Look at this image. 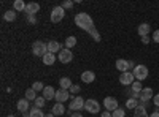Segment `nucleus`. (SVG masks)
Returning a JSON list of instances; mask_svg holds the SVG:
<instances>
[{
  "mask_svg": "<svg viewBox=\"0 0 159 117\" xmlns=\"http://www.w3.org/2000/svg\"><path fill=\"white\" fill-rule=\"evenodd\" d=\"M75 24L78 25L80 29L86 30L88 33H89L91 30H94V29H96L94 21H92V18L88 15V13H78V15L75 16Z\"/></svg>",
  "mask_w": 159,
  "mask_h": 117,
  "instance_id": "nucleus-1",
  "label": "nucleus"
},
{
  "mask_svg": "<svg viewBox=\"0 0 159 117\" xmlns=\"http://www.w3.org/2000/svg\"><path fill=\"white\" fill-rule=\"evenodd\" d=\"M32 52H34V56L35 57H45V54H48V44L46 43H43V41H35L34 43V46H32Z\"/></svg>",
  "mask_w": 159,
  "mask_h": 117,
  "instance_id": "nucleus-2",
  "label": "nucleus"
},
{
  "mask_svg": "<svg viewBox=\"0 0 159 117\" xmlns=\"http://www.w3.org/2000/svg\"><path fill=\"white\" fill-rule=\"evenodd\" d=\"M132 73H134V77L137 81H143V79H147L148 77V67L147 65H137V67L132 70Z\"/></svg>",
  "mask_w": 159,
  "mask_h": 117,
  "instance_id": "nucleus-3",
  "label": "nucleus"
},
{
  "mask_svg": "<svg viewBox=\"0 0 159 117\" xmlns=\"http://www.w3.org/2000/svg\"><path fill=\"white\" fill-rule=\"evenodd\" d=\"M64 16H65V10L62 6H54L52 11H51V22L57 24V22H61L64 19Z\"/></svg>",
  "mask_w": 159,
  "mask_h": 117,
  "instance_id": "nucleus-4",
  "label": "nucleus"
},
{
  "mask_svg": "<svg viewBox=\"0 0 159 117\" xmlns=\"http://www.w3.org/2000/svg\"><path fill=\"white\" fill-rule=\"evenodd\" d=\"M84 109H86L88 112H91V114H100V105H99V101L92 100V98L86 100V103H84Z\"/></svg>",
  "mask_w": 159,
  "mask_h": 117,
  "instance_id": "nucleus-5",
  "label": "nucleus"
},
{
  "mask_svg": "<svg viewBox=\"0 0 159 117\" xmlns=\"http://www.w3.org/2000/svg\"><path fill=\"white\" fill-rule=\"evenodd\" d=\"M119 82H121L123 86H132V84L135 82V77H134V73H130V71L121 73V76H119Z\"/></svg>",
  "mask_w": 159,
  "mask_h": 117,
  "instance_id": "nucleus-6",
  "label": "nucleus"
},
{
  "mask_svg": "<svg viewBox=\"0 0 159 117\" xmlns=\"http://www.w3.org/2000/svg\"><path fill=\"white\" fill-rule=\"evenodd\" d=\"M103 106H105V109L107 111H110V112H113V111H116L119 106H118V100L115 98V97H107L103 100Z\"/></svg>",
  "mask_w": 159,
  "mask_h": 117,
  "instance_id": "nucleus-7",
  "label": "nucleus"
},
{
  "mask_svg": "<svg viewBox=\"0 0 159 117\" xmlns=\"http://www.w3.org/2000/svg\"><path fill=\"white\" fill-rule=\"evenodd\" d=\"M59 60H61V63H70L72 60H73V52L70 49H62L61 52H59Z\"/></svg>",
  "mask_w": 159,
  "mask_h": 117,
  "instance_id": "nucleus-8",
  "label": "nucleus"
},
{
  "mask_svg": "<svg viewBox=\"0 0 159 117\" xmlns=\"http://www.w3.org/2000/svg\"><path fill=\"white\" fill-rule=\"evenodd\" d=\"M84 100L81 97H75L70 101V111H80V109H84Z\"/></svg>",
  "mask_w": 159,
  "mask_h": 117,
  "instance_id": "nucleus-9",
  "label": "nucleus"
},
{
  "mask_svg": "<svg viewBox=\"0 0 159 117\" xmlns=\"http://www.w3.org/2000/svg\"><path fill=\"white\" fill-rule=\"evenodd\" d=\"M69 95H70V92L69 90H65V89H59V90H56V101L57 103H64V101H67L69 100Z\"/></svg>",
  "mask_w": 159,
  "mask_h": 117,
  "instance_id": "nucleus-10",
  "label": "nucleus"
},
{
  "mask_svg": "<svg viewBox=\"0 0 159 117\" xmlns=\"http://www.w3.org/2000/svg\"><path fill=\"white\" fill-rule=\"evenodd\" d=\"M116 68L121 71V73H126V71H129L130 70V63H129V60H124V59H118L116 60Z\"/></svg>",
  "mask_w": 159,
  "mask_h": 117,
  "instance_id": "nucleus-11",
  "label": "nucleus"
},
{
  "mask_svg": "<svg viewBox=\"0 0 159 117\" xmlns=\"http://www.w3.org/2000/svg\"><path fill=\"white\" fill-rule=\"evenodd\" d=\"M153 98V89L147 87V89H143L142 92H140V101H145V103H148L150 100Z\"/></svg>",
  "mask_w": 159,
  "mask_h": 117,
  "instance_id": "nucleus-12",
  "label": "nucleus"
},
{
  "mask_svg": "<svg viewBox=\"0 0 159 117\" xmlns=\"http://www.w3.org/2000/svg\"><path fill=\"white\" fill-rule=\"evenodd\" d=\"M150 30H151V25H150L148 22H143V24H140V25H139L137 33H139L140 36H148Z\"/></svg>",
  "mask_w": 159,
  "mask_h": 117,
  "instance_id": "nucleus-13",
  "label": "nucleus"
},
{
  "mask_svg": "<svg viewBox=\"0 0 159 117\" xmlns=\"http://www.w3.org/2000/svg\"><path fill=\"white\" fill-rule=\"evenodd\" d=\"M38 10H40V5L35 3V2H30V3H27V8H25V15L35 16V13H38Z\"/></svg>",
  "mask_w": 159,
  "mask_h": 117,
  "instance_id": "nucleus-14",
  "label": "nucleus"
},
{
  "mask_svg": "<svg viewBox=\"0 0 159 117\" xmlns=\"http://www.w3.org/2000/svg\"><path fill=\"white\" fill-rule=\"evenodd\" d=\"M62 51V48H61V43H57V41H49L48 43V52H52V54H56V52H61Z\"/></svg>",
  "mask_w": 159,
  "mask_h": 117,
  "instance_id": "nucleus-15",
  "label": "nucleus"
},
{
  "mask_svg": "<svg viewBox=\"0 0 159 117\" xmlns=\"http://www.w3.org/2000/svg\"><path fill=\"white\" fill-rule=\"evenodd\" d=\"M94 79H96V74L92 73V71H84V73H81V81H83V82L91 84Z\"/></svg>",
  "mask_w": 159,
  "mask_h": 117,
  "instance_id": "nucleus-16",
  "label": "nucleus"
},
{
  "mask_svg": "<svg viewBox=\"0 0 159 117\" xmlns=\"http://www.w3.org/2000/svg\"><path fill=\"white\" fill-rule=\"evenodd\" d=\"M43 97H45L46 100H51V98H54V97H56V90L52 89L51 86H46V87L43 89Z\"/></svg>",
  "mask_w": 159,
  "mask_h": 117,
  "instance_id": "nucleus-17",
  "label": "nucleus"
},
{
  "mask_svg": "<svg viewBox=\"0 0 159 117\" xmlns=\"http://www.w3.org/2000/svg\"><path fill=\"white\" fill-rule=\"evenodd\" d=\"M27 109H29V100L27 98L19 100L18 101V111L19 112H27Z\"/></svg>",
  "mask_w": 159,
  "mask_h": 117,
  "instance_id": "nucleus-18",
  "label": "nucleus"
},
{
  "mask_svg": "<svg viewBox=\"0 0 159 117\" xmlns=\"http://www.w3.org/2000/svg\"><path fill=\"white\" fill-rule=\"evenodd\" d=\"M64 112H65V108H64L62 103H56V105L52 106V114H54L56 117H61Z\"/></svg>",
  "mask_w": 159,
  "mask_h": 117,
  "instance_id": "nucleus-19",
  "label": "nucleus"
},
{
  "mask_svg": "<svg viewBox=\"0 0 159 117\" xmlns=\"http://www.w3.org/2000/svg\"><path fill=\"white\" fill-rule=\"evenodd\" d=\"M25 8H27V3H24L22 0H15V3H13L15 11H25Z\"/></svg>",
  "mask_w": 159,
  "mask_h": 117,
  "instance_id": "nucleus-20",
  "label": "nucleus"
},
{
  "mask_svg": "<svg viewBox=\"0 0 159 117\" xmlns=\"http://www.w3.org/2000/svg\"><path fill=\"white\" fill-rule=\"evenodd\" d=\"M3 19L8 21V22H13V21L16 19V11H15V10H8V11H5V13H3Z\"/></svg>",
  "mask_w": 159,
  "mask_h": 117,
  "instance_id": "nucleus-21",
  "label": "nucleus"
},
{
  "mask_svg": "<svg viewBox=\"0 0 159 117\" xmlns=\"http://www.w3.org/2000/svg\"><path fill=\"white\" fill-rule=\"evenodd\" d=\"M54 62H56V54H52V52L45 54V57H43V63L45 65H52Z\"/></svg>",
  "mask_w": 159,
  "mask_h": 117,
  "instance_id": "nucleus-22",
  "label": "nucleus"
},
{
  "mask_svg": "<svg viewBox=\"0 0 159 117\" xmlns=\"http://www.w3.org/2000/svg\"><path fill=\"white\" fill-rule=\"evenodd\" d=\"M134 111H135L134 117H150L148 112H147V108H143V106H137Z\"/></svg>",
  "mask_w": 159,
  "mask_h": 117,
  "instance_id": "nucleus-23",
  "label": "nucleus"
},
{
  "mask_svg": "<svg viewBox=\"0 0 159 117\" xmlns=\"http://www.w3.org/2000/svg\"><path fill=\"white\" fill-rule=\"evenodd\" d=\"M59 86H61V89H65V90H69L73 84H72V81L69 79V77H62V79H59Z\"/></svg>",
  "mask_w": 159,
  "mask_h": 117,
  "instance_id": "nucleus-24",
  "label": "nucleus"
},
{
  "mask_svg": "<svg viewBox=\"0 0 159 117\" xmlns=\"http://www.w3.org/2000/svg\"><path fill=\"white\" fill-rule=\"evenodd\" d=\"M139 105H140V101H137V98H132V97L126 101V108L127 109H135Z\"/></svg>",
  "mask_w": 159,
  "mask_h": 117,
  "instance_id": "nucleus-25",
  "label": "nucleus"
},
{
  "mask_svg": "<svg viewBox=\"0 0 159 117\" xmlns=\"http://www.w3.org/2000/svg\"><path fill=\"white\" fill-rule=\"evenodd\" d=\"M25 98H27L29 101H35V100H37V92H35L32 87L25 90Z\"/></svg>",
  "mask_w": 159,
  "mask_h": 117,
  "instance_id": "nucleus-26",
  "label": "nucleus"
},
{
  "mask_svg": "<svg viewBox=\"0 0 159 117\" xmlns=\"http://www.w3.org/2000/svg\"><path fill=\"white\" fill-rule=\"evenodd\" d=\"M130 87H132L130 90H132V92H134V94H140L142 90H143V87H142V82H140V81H135V82L132 84Z\"/></svg>",
  "mask_w": 159,
  "mask_h": 117,
  "instance_id": "nucleus-27",
  "label": "nucleus"
},
{
  "mask_svg": "<svg viewBox=\"0 0 159 117\" xmlns=\"http://www.w3.org/2000/svg\"><path fill=\"white\" fill-rule=\"evenodd\" d=\"M29 114H30V117H45L43 111H42V109H38V108H35V106L30 109V112H29Z\"/></svg>",
  "mask_w": 159,
  "mask_h": 117,
  "instance_id": "nucleus-28",
  "label": "nucleus"
},
{
  "mask_svg": "<svg viewBox=\"0 0 159 117\" xmlns=\"http://www.w3.org/2000/svg\"><path fill=\"white\" fill-rule=\"evenodd\" d=\"M45 103H46V98L45 97H37V100H35V108H38V109H42L43 106H45Z\"/></svg>",
  "mask_w": 159,
  "mask_h": 117,
  "instance_id": "nucleus-29",
  "label": "nucleus"
},
{
  "mask_svg": "<svg viewBox=\"0 0 159 117\" xmlns=\"http://www.w3.org/2000/svg\"><path fill=\"white\" fill-rule=\"evenodd\" d=\"M75 44H76V38H75V36H69L67 40H65V46H67V49L73 48Z\"/></svg>",
  "mask_w": 159,
  "mask_h": 117,
  "instance_id": "nucleus-30",
  "label": "nucleus"
},
{
  "mask_svg": "<svg viewBox=\"0 0 159 117\" xmlns=\"http://www.w3.org/2000/svg\"><path fill=\"white\" fill-rule=\"evenodd\" d=\"M124 115H126V112H124L123 108H118L116 111L111 112V117H124Z\"/></svg>",
  "mask_w": 159,
  "mask_h": 117,
  "instance_id": "nucleus-31",
  "label": "nucleus"
},
{
  "mask_svg": "<svg viewBox=\"0 0 159 117\" xmlns=\"http://www.w3.org/2000/svg\"><path fill=\"white\" fill-rule=\"evenodd\" d=\"M32 89L35 90V92H38V90H43V89H45V86H43V82H40V81H35V82L32 84Z\"/></svg>",
  "mask_w": 159,
  "mask_h": 117,
  "instance_id": "nucleus-32",
  "label": "nucleus"
},
{
  "mask_svg": "<svg viewBox=\"0 0 159 117\" xmlns=\"http://www.w3.org/2000/svg\"><path fill=\"white\" fill-rule=\"evenodd\" d=\"M80 90H81V89H80V86L73 84V86L69 89V92H70V94H80Z\"/></svg>",
  "mask_w": 159,
  "mask_h": 117,
  "instance_id": "nucleus-33",
  "label": "nucleus"
},
{
  "mask_svg": "<svg viewBox=\"0 0 159 117\" xmlns=\"http://www.w3.org/2000/svg\"><path fill=\"white\" fill-rule=\"evenodd\" d=\"M72 6H73V2H72V0H67V2L62 3V8H64V10H69V8H72Z\"/></svg>",
  "mask_w": 159,
  "mask_h": 117,
  "instance_id": "nucleus-34",
  "label": "nucleus"
},
{
  "mask_svg": "<svg viewBox=\"0 0 159 117\" xmlns=\"http://www.w3.org/2000/svg\"><path fill=\"white\" fill-rule=\"evenodd\" d=\"M151 38H153V41H154V43H159V30H154Z\"/></svg>",
  "mask_w": 159,
  "mask_h": 117,
  "instance_id": "nucleus-35",
  "label": "nucleus"
},
{
  "mask_svg": "<svg viewBox=\"0 0 159 117\" xmlns=\"http://www.w3.org/2000/svg\"><path fill=\"white\" fill-rule=\"evenodd\" d=\"M153 103H154V106H156V108H159V94L153 97Z\"/></svg>",
  "mask_w": 159,
  "mask_h": 117,
  "instance_id": "nucleus-36",
  "label": "nucleus"
},
{
  "mask_svg": "<svg viewBox=\"0 0 159 117\" xmlns=\"http://www.w3.org/2000/svg\"><path fill=\"white\" fill-rule=\"evenodd\" d=\"M142 43L143 44H148L150 43V36H142Z\"/></svg>",
  "mask_w": 159,
  "mask_h": 117,
  "instance_id": "nucleus-37",
  "label": "nucleus"
},
{
  "mask_svg": "<svg viewBox=\"0 0 159 117\" xmlns=\"http://www.w3.org/2000/svg\"><path fill=\"white\" fill-rule=\"evenodd\" d=\"M27 19H29L30 24H37V18L35 16H27Z\"/></svg>",
  "mask_w": 159,
  "mask_h": 117,
  "instance_id": "nucleus-38",
  "label": "nucleus"
},
{
  "mask_svg": "<svg viewBox=\"0 0 159 117\" xmlns=\"http://www.w3.org/2000/svg\"><path fill=\"white\" fill-rule=\"evenodd\" d=\"M100 117H111V112H110V111H103V112L100 114Z\"/></svg>",
  "mask_w": 159,
  "mask_h": 117,
  "instance_id": "nucleus-39",
  "label": "nucleus"
},
{
  "mask_svg": "<svg viewBox=\"0 0 159 117\" xmlns=\"http://www.w3.org/2000/svg\"><path fill=\"white\" fill-rule=\"evenodd\" d=\"M150 117H159V112H156V111H154V112H153Z\"/></svg>",
  "mask_w": 159,
  "mask_h": 117,
  "instance_id": "nucleus-40",
  "label": "nucleus"
},
{
  "mask_svg": "<svg viewBox=\"0 0 159 117\" xmlns=\"http://www.w3.org/2000/svg\"><path fill=\"white\" fill-rule=\"evenodd\" d=\"M70 117H83V115H81V114H72Z\"/></svg>",
  "mask_w": 159,
  "mask_h": 117,
  "instance_id": "nucleus-41",
  "label": "nucleus"
},
{
  "mask_svg": "<svg viewBox=\"0 0 159 117\" xmlns=\"http://www.w3.org/2000/svg\"><path fill=\"white\" fill-rule=\"evenodd\" d=\"M45 117H54V114H52V112L51 114H45Z\"/></svg>",
  "mask_w": 159,
  "mask_h": 117,
  "instance_id": "nucleus-42",
  "label": "nucleus"
},
{
  "mask_svg": "<svg viewBox=\"0 0 159 117\" xmlns=\"http://www.w3.org/2000/svg\"><path fill=\"white\" fill-rule=\"evenodd\" d=\"M156 112H159V108H156Z\"/></svg>",
  "mask_w": 159,
  "mask_h": 117,
  "instance_id": "nucleus-43",
  "label": "nucleus"
},
{
  "mask_svg": "<svg viewBox=\"0 0 159 117\" xmlns=\"http://www.w3.org/2000/svg\"><path fill=\"white\" fill-rule=\"evenodd\" d=\"M8 117H15V115H8Z\"/></svg>",
  "mask_w": 159,
  "mask_h": 117,
  "instance_id": "nucleus-44",
  "label": "nucleus"
}]
</instances>
